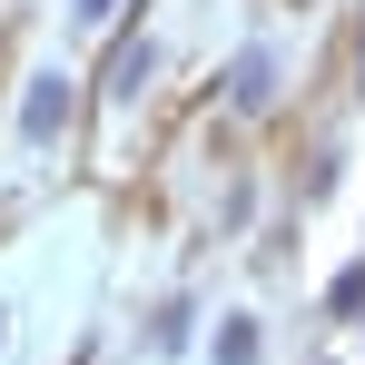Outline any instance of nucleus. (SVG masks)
<instances>
[{
  "label": "nucleus",
  "instance_id": "4",
  "mask_svg": "<svg viewBox=\"0 0 365 365\" xmlns=\"http://www.w3.org/2000/svg\"><path fill=\"white\" fill-rule=\"evenodd\" d=\"M217 365H257V316H217Z\"/></svg>",
  "mask_w": 365,
  "mask_h": 365
},
{
  "label": "nucleus",
  "instance_id": "3",
  "mask_svg": "<svg viewBox=\"0 0 365 365\" xmlns=\"http://www.w3.org/2000/svg\"><path fill=\"white\" fill-rule=\"evenodd\" d=\"M148 69H158V50H148V40H119V50H109V99H138Z\"/></svg>",
  "mask_w": 365,
  "mask_h": 365
},
{
  "label": "nucleus",
  "instance_id": "5",
  "mask_svg": "<svg viewBox=\"0 0 365 365\" xmlns=\"http://www.w3.org/2000/svg\"><path fill=\"white\" fill-rule=\"evenodd\" d=\"M326 306H336V316H356V306H365V257L346 267V277H336V287H326Z\"/></svg>",
  "mask_w": 365,
  "mask_h": 365
},
{
  "label": "nucleus",
  "instance_id": "2",
  "mask_svg": "<svg viewBox=\"0 0 365 365\" xmlns=\"http://www.w3.org/2000/svg\"><path fill=\"white\" fill-rule=\"evenodd\" d=\"M227 99H237V109H267V99H277V50H267V40H257V50H237Z\"/></svg>",
  "mask_w": 365,
  "mask_h": 365
},
{
  "label": "nucleus",
  "instance_id": "6",
  "mask_svg": "<svg viewBox=\"0 0 365 365\" xmlns=\"http://www.w3.org/2000/svg\"><path fill=\"white\" fill-rule=\"evenodd\" d=\"M109 10H119V0H79V10H69V20H79V30H99V20H109Z\"/></svg>",
  "mask_w": 365,
  "mask_h": 365
},
{
  "label": "nucleus",
  "instance_id": "1",
  "mask_svg": "<svg viewBox=\"0 0 365 365\" xmlns=\"http://www.w3.org/2000/svg\"><path fill=\"white\" fill-rule=\"evenodd\" d=\"M69 89H79V79H60V69L30 79V99H20V138H30V148H50V138L69 128Z\"/></svg>",
  "mask_w": 365,
  "mask_h": 365
}]
</instances>
